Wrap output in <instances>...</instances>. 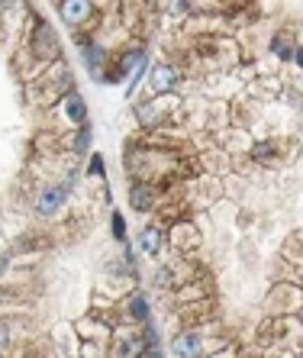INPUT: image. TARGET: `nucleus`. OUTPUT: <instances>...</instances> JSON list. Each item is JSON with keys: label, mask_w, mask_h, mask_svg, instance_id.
<instances>
[{"label": "nucleus", "mask_w": 303, "mask_h": 358, "mask_svg": "<svg viewBox=\"0 0 303 358\" xmlns=\"http://www.w3.org/2000/svg\"><path fill=\"white\" fill-rule=\"evenodd\" d=\"M177 81H181V75H177L175 65H155L149 75V87L155 94H171L177 87Z\"/></svg>", "instance_id": "obj_8"}, {"label": "nucleus", "mask_w": 303, "mask_h": 358, "mask_svg": "<svg viewBox=\"0 0 303 358\" xmlns=\"http://www.w3.org/2000/svg\"><path fill=\"white\" fill-rule=\"evenodd\" d=\"M139 358H165V355H161V349H145Z\"/></svg>", "instance_id": "obj_18"}, {"label": "nucleus", "mask_w": 303, "mask_h": 358, "mask_svg": "<svg viewBox=\"0 0 303 358\" xmlns=\"http://www.w3.org/2000/svg\"><path fill=\"white\" fill-rule=\"evenodd\" d=\"M87 175H91V178H101V181L107 178V175H103V159H101V155H94V159H91V165H87Z\"/></svg>", "instance_id": "obj_15"}, {"label": "nucleus", "mask_w": 303, "mask_h": 358, "mask_svg": "<svg viewBox=\"0 0 303 358\" xmlns=\"http://www.w3.org/2000/svg\"><path fill=\"white\" fill-rule=\"evenodd\" d=\"M91 139H94L91 123L77 126V129H75V139H71V152H75V155H84V152H91Z\"/></svg>", "instance_id": "obj_13"}, {"label": "nucleus", "mask_w": 303, "mask_h": 358, "mask_svg": "<svg viewBox=\"0 0 303 358\" xmlns=\"http://www.w3.org/2000/svg\"><path fill=\"white\" fill-rule=\"evenodd\" d=\"M29 52L43 65L59 62V36H55L52 23H45L43 17H33V23H29Z\"/></svg>", "instance_id": "obj_1"}, {"label": "nucleus", "mask_w": 303, "mask_h": 358, "mask_svg": "<svg viewBox=\"0 0 303 358\" xmlns=\"http://www.w3.org/2000/svg\"><path fill=\"white\" fill-rule=\"evenodd\" d=\"M59 107H61V117H65L68 123L75 126V129H77V126H84V123H87V107H84V100L77 97L75 91L65 94V97L59 100Z\"/></svg>", "instance_id": "obj_10"}, {"label": "nucleus", "mask_w": 303, "mask_h": 358, "mask_svg": "<svg viewBox=\"0 0 303 358\" xmlns=\"http://www.w3.org/2000/svg\"><path fill=\"white\" fill-rule=\"evenodd\" d=\"M155 203H158V187L155 184H145V181L129 184V207L135 213H149V210H155Z\"/></svg>", "instance_id": "obj_4"}, {"label": "nucleus", "mask_w": 303, "mask_h": 358, "mask_svg": "<svg viewBox=\"0 0 303 358\" xmlns=\"http://www.w3.org/2000/svg\"><path fill=\"white\" fill-rule=\"evenodd\" d=\"M0 358H3V355H0Z\"/></svg>", "instance_id": "obj_20"}, {"label": "nucleus", "mask_w": 303, "mask_h": 358, "mask_svg": "<svg viewBox=\"0 0 303 358\" xmlns=\"http://www.w3.org/2000/svg\"><path fill=\"white\" fill-rule=\"evenodd\" d=\"M171 352H175V358H200L203 352H207V342L200 339V333H194V329H184V333L175 336V342H171Z\"/></svg>", "instance_id": "obj_5"}, {"label": "nucleus", "mask_w": 303, "mask_h": 358, "mask_svg": "<svg viewBox=\"0 0 303 358\" xmlns=\"http://www.w3.org/2000/svg\"><path fill=\"white\" fill-rule=\"evenodd\" d=\"M110 223H113V239L126 242V220L119 217V213H113V217H110Z\"/></svg>", "instance_id": "obj_14"}, {"label": "nucleus", "mask_w": 303, "mask_h": 358, "mask_svg": "<svg viewBox=\"0 0 303 358\" xmlns=\"http://www.w3.org/2000/svg\"><path fill=\"white\" fill-rule=\"evenodd\" d=\"M145 59V49L142 45H133V49H126V55L117 62V65L110 68V71H103V78L101 81H107V84H119V81H126L129 75L135 71V65Z\"/></svg>", "instance_id": "obj_2"}, {"label": "nucleus", "mask_w": 303, "mask_h": 358, "mask_svg": "<svg viewBox=\"0 0 303 358\" xmlns=\"http://www.w3.org/2000/svg\"><path fill=\"white\" fill-rule=\"evenodd\" d=\"M65 187L61 184H49V187H43L39 191V197H36V213L39 217H55L61 210V203H65Z\"/></svg>", "instance_id": "obj_6"}, {"label": "nucleus", "mask_w": 303, "mask_h": 358, "mask_svg": "<svg viewBox=\"0 0 303 358\" xmlns=\"http://www.w3.org/2000/svg\"><path fill=\"white\" fill-rule=\"evenodd\" d=\"M274 52H278V55H281V59H284V62H290V59H294V45H287L284 39H274Z\"/></svg>", "instance_id": "obj_16"}, {"label": "nucleus", "mask_w": 303, "mask_h": 358, "mask_svg": "<svg viewBox=\"0 0 303 358\" xmlns=\"http://www.w3.org/2000/svg\"><path fill=\"white\" fill-rule=\"evenodd\" d=\"M7 342H10V336H7V326L0 323V349H7Z\"/></svg>", "instance_id": "obj_17"}, {"label": "nucleus", "mask_w": 303, "mask_h": 358, "mask_svg": "<svg viewBox=\"0 0 303 358\" xmlns=\"http://www.w3.org/2000/svg\"><path fill=\"white\" fill-rule=\"evenodd\" d=\"M165 242H168L165 229H161V226H149V229H142V233H139L135 245H139V252H142V255H149V259H158L161 249H165Z\"/></svg>", "instance_id": "obj_7"}, {"label": "nucleus", "mask_w": 303, "mask_h": 358, "mask_svg": "<svg viewBox=\"0 0 303 358\" xmlns=\"http://www.w3.org/2000/svg\"><path fill=\"white\" fill-rule=\"evenodd\" d=\"M294 62L303 68V45H300V49H294Z\"/></svg>", "instance_id": "obj_19"}, {"label": "nucleus", "mask_w": 303, "mask_h": 358, "mask_svg": "<svg viewBox=\"0 0 303 358\" xmlns=\"http://www.w3.org/2000/svg\"><path fill=\"white\" fill-rule=\"evenodd\" d=\"M145 352L142 333H117L113 339V358H139Z\"/></svg>", "instance_id": "obj_9"}, {"label": "nucleus", "mask_w": 303, "mask_h": 358, "mask_svg": "<svg viewBox=\"0 0 303 358\" xmlns=\"http://www.w3.org/2000/svg\"><path fill=\"white\" fill-rule=\"evenodd\" d=\"M123 317L126 323H149V300L142 294H129L123 300Z\"/></svg>", "instance_id": "obj_12"}, {"label": "nucleus", "mask_w": 303, "mask_h": 358, "mask_svg": "<svg viewBox=\"0 0 303 358\" xmlns=\"http://www.w3.org/2000/svg\"><path fill=\"white\" fill-rule=\"evenodd\" d=\"M59 17L65 20L71 29H81V26L91 23L94 3H87V0H65V3H59Z\"/></svg>", "instance_id": "obj_3"}, {"label": "nucleus", "mask_w": 303, "mask_h": 358, "mask_svg": "<svg viewBox=\"0 0 303 358\" xmlns=\"http://www.w3.org/2000/svg\"><path fill=\"white\" fill-rule=\"evenodd\" d=\"M81 59H84L87 71L101 81V78H103V62H107V49H103V45H97V42H81Z\"/></svg>", "instance_id": "obj_11"}]
</instances>
